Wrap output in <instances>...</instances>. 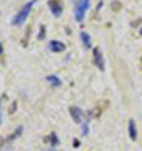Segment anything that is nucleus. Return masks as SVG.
I'll list each match as a JSON object with an SVG mask.
<instances>
[{"label": "nucleus", "mask_w": 142, "mask_h": 151, "mask_svg": "<svg viewBox=\"0 0 142 151\" xmlns=\"http://www.w3.org/2000/svg\"><path fill=\"white\" fill-rule=\"evenodd\" d=\"M45 79H47V82L52 84V86H60V79L57 77V76H47Z\"/></svg>", "instance_id": "nucleus-9"}, {"label": "nucleus", "mask_w": 142, "mask_h": 151, "mask_svg": "<svg viewBox=\"0 0 142 151\" xmlns=\"http://www.w3.org/2000/svg\"><path fill=\"white\" fill-rule=\"evenodd\" d=\"M49 9H50V12H52L55 17H59L60 14H62V4H60L59 0H50L49 2Z\"/></svg>", "instance_id": "nucleus-5"}, {"label": "nucleus", "mask_w": 142, "mask_h": 151, "mask_svg": "<svg viewBox=\"0 0 142 151\" xmlns=\"http://www.w3.org/2000/svg\"><path fill=\"white\" fill-rule=\"evenodd\" d=\"M89 7H90V0H75V12H74V17H75L77 22L84 20L85 12L89 10Z\"/></svg>", "instance_id": "nucleus-2"}, {"label": "nucleus", "mask_w": 142, "mask_h": 151, "mask_svg": "<svg viewBox=\"0 0 142 151\" xmlns=\"http://www.w3.org/2000/svg\"><path fill=\"white\" fill-rule=\"evenodd\" d=\"M49 47H50L52 52H64V50H65V45L62 42H59V40H52Z\"/></svg>", "instance_id": "nucleus-6"}, {"label": "nucleus", "mask_w": 142, "mask_h": 151, "mask_svg": "<svg viewBox=\"0 0 142 151\" xmlns=\"http://www.w3.org/2000/svg\"><path fill=\"white\" fill-rule=\"evenodd\" d=\"M35 2H37V0H30V2H27V4L20 9V12H18V14L12 19V24H13V25H17V27H18V25H23V22L27 20V17H28V14L32 12L33 5H35Z\"/></svg>", "instance_id": "nucleus-1"}, {"label": "nucleus", "mask_w": 142, "mask_h": 151, "mask_svg": "<svg viewBox=\"0 0 142 151\" xmlns=\"http://www.w3.org/2000/svg\"><path fill=\"white\" fill-rule=\"evenodd\" d=\"M2 52H4V47H2V44H0V54H2Z\"/></svg>", "instance_id": "nucleus-10"}, {"label": "nucleus", "mask_w": 142, "mask_h": 151, "mask_svg": "<svg viewBox=\"0 0 142 151\" xmlns=\"http://www.w3.org/2000/svg\"><path fill=\"white\" fill-rule=\"evenodd\" d=\"M129 136H131L132 141L137 139V131H136V121L134 119H131L129 121Z\"/></svg>", "instance_id": "nucleus-7"}, {"label": "nucleus", "mask_w": 142, "mask_h": 151, "mask_svg": "<svg viewBox=\"0 0 142 151\" xmlns=\"http://www.w3.org/2000/svg\"><path fill=\"white\" fill-rule=\"evenodd\" d=\"M49 151H55V150H54V148H52V150H49Z\"/></svg>", "instance_id": "nucleus-11"}, {"label": "nucleus", "mask_w": 142, "mask_h": 151, "mask_svg": "<svg viewBox=\"0 0 142 151\" xmlns=\"http://www.w3.org/2000/svg\"><path fill=\"white\" fill-rule=\"evenodd\" d=\"M92 55H94V64L97 65L100 70H104L105 64H104V57H102V52H100V49L95 47V49L92 50Z\"/></svg>", "instance_id": "nucleus-3"}, {"label": "nucleus", "mask_w": 142, "mask_h": 151, "mask_svg": "<svg viewBox=\"0 0 142 151\" xmlns=\"http://www.w3.org/2000/svg\"><path fill=\"white\" fill-rule=\"evenodd\" d=\"M70 116L74 118V121L75 123H84V111L80 108H75V106H72L70 108Z\"/></svg>", "instance_id": "nucleus-4"}, {"label": "nucleus", "mask_w": 142, "mask_h": 151, "mask_svg": "<svg viewBox=\"0 0 142 151\" xmlns=\"http://www.w3.org/2000/svg\"><path fill=\"white\" fill-rule=\"evenodd\" d=\"M80 39H82L84 45L87 49H90V45H92V40H90V35H89L87 32H80Z\"/></svg>", "instance_id": "nucleus-8"}]
</instances>
